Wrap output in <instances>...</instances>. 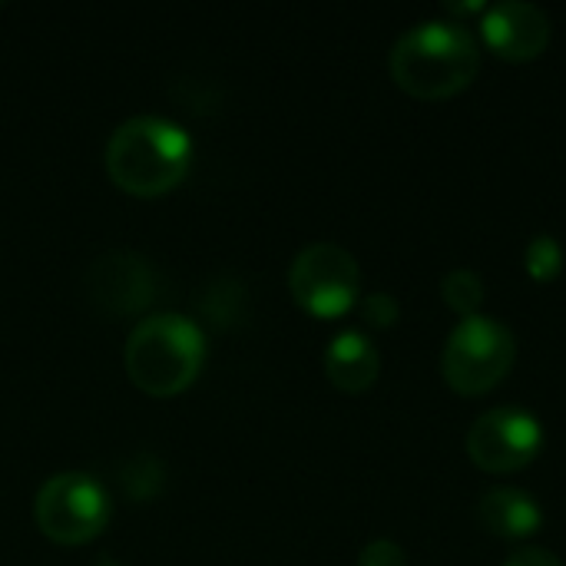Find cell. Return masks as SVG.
I'll use <instances>...</instances> for the list:
<instances>
[{"mask_svg":"<svg viewBox=\"0 0 566 566\" xmlns=\"http://www.w3.org/2000/svg\"><path fill=\"white\" fill-rule=\"evenodd\" d=\"M381 355L365 332H342L325 352V375L345 395H361L378 381Z\"/></svg>","mask_w":566,"mask_h":566,"instance_id":"30bf717a","label":"cell"},{"mask_svg":"<svg viewBox=\"0 0 566 566\" xmlns=\"http://www.w3.org/2000/svg\"><path fill=\"white\" fill-rule=\"evenodd\" d=\"M504 566H564V564H560V557H554L551 551L527 547V551H517V554H511Z\"/></svg>","mask_w":566,"mask_h":566,"instance_id":"2e32d148","label":"cell"},{"mask_svg":"<svg viewBox=\"0 0 566 566\" xmlns=\"http://www.w3.org/2000/svg\"><path fill=\"white\" fill-rule=\"evenodd\" d=\"M514 358H517V342L511 328L501 318L478 312L461 318L458 328L451 332L441 355V371L458 395L474 398L501 385Z\"/></svg>","mask_w":566,"mask_h":566,"instance_id":"277c9868","label":"cell"},{"mask_svg":"<svg viewBox=\"0 0 566 566\" xmlns=\"http://www.w3.org/2000/svg\"><path fill=\"white\" fill-rule=\"evenodd\" d=\"M361 318L371 328H391L398 322V302L388 292H375L361 302Z\"/></svg>","mask_w":566,"mask_h":566,"instance_id":"5bb4252c","label":"cell"},{"mask_svg":"<svg viewBox=\"0 0 566 566\" xmlns=\"http://www.w3.org/2000/svg\"><path fill=\"white\" fill-rule=\"evenodd\" d=\"M289 289L298 308L315 318H342L361 292V269L352 252L332 242L302 249L289 269Z\"/></svg>","mask_w":566,"mask_h":566,"instance_id":"8992f818","label":"cell"},{"mask_svg":"<svg viewBox=\"0 0 566 566\" xmlns=\"http://www.w3.org/2000/svg\"><path fill=\"white\" fill-rule=\"evenodd\" d=\"M93 305L106 315H136L153 302V269L133 252H109L93 262L86 275Z\"/></svg>","mask_w":566,"mask_h":566,"instance_id":"ba28073f","label":"cell"},{"mask_svg":"<svg viewBox=\"0 0 566 566\" xmlns=\"http://www.w3.org/2000/svg\"><path fill=\"white\" fill-rule=\"evenodd\" d=\"M192 163V143L182 126L159 116L126 119L106 143L109 179L139 199L166 196L182 182Z\"/></svg>","mask_w":566,"mask_h":566,"instance_id":"7a4b0ae2","label":"cell"},{"mask_svg":"<svg viewBox=\"0 0 566 566\" xmlns=\"http://www.w3.org/2000/svg\"><path fill=\"white\" fill-rule=\"evenodd\" d=\"M441 295L458 315L468 318V315H478V308L484 305V282L474 269H454L444 275Z\"/></svg>","mask_w":566,"mask_h":566,"instance_id":"7c38bea8","label":"cell"},{"mask_svg":"<svg viewBox=\"0 0 566 566\" xmlns=\"http://www.w3.org/2000/svg\"><path fill=\"white\" fill-rule=\"evenodd\" d=\"M96 566H119V564H109V560H106V564H96Z\"/></svg>","mask_w":566,"mask_h":566,"instance_id":"e0dca14e","label":"cell"},{"mask_svg":"<svg viewBox=\"0 0 566 566\" xmlns=\"http://www.w3.org/2000/svg\"><path fill=\"white\" fill-rule=\"evenodd\" d=\"M481 70V46L458 20H421L391 50V76L421 99L461 93Z\"/></svg>","mask_w":566,"mask_h":566,"instance_id":"6da1fadb","label":"cell"},{"mask_svg":"<svg viewBox=\"0 0 566 566\" xmlns=\"http://www.w3.org/2000/svg\"><path fill=\"white\" fill-rule=\"evenodd\" d=\"M481 33L504 60H534L551 43V17L527 0H504L484 10Z\"/></svg>","mask_w":566,"mask_h":566,"instance_id":"9c48e42d","label":"cell"},{"mask_svg":"<svg viewBox=\"0 0 566 566\" xmlns=\"http://www.w3.org/2000/svg\"><path fill=\"white\" fill-rule=\"evenodd\" d=\"M481 521L491 534L507 541L534 537L544 524V511L537 497L521 488H494L481 497Z\"/></svg>","mask_w":566,"mask_h":566,"instance_id":"8fae6325","label":"cell"},{"mask_svg":"<svg viewBox=\"0 0 566 566\" xmlns=\"http://www.w3.org/2000/svg\"><path fill=\"white\" fill-rule=\"evenodd\" d=\"M358 566H408V557L395 541H375L365 547Z\"/></svg>","mask_w":566,"mask_h":566,"instance_id":"9a60e30c","label":"cell"},{"mask_svg":"<svg viewBox=\"0 0 566 566\" xmlns=\"http://www.w3.org/2000/svg\"><path fill=\"white\" fill-rule=\"evenodd\" d=\"M524 262H527L531 279L551 282V279H557L560 269H564V245H560L554 235H534V239L527 242Z\"/></svg>","mask_w":566,"mask_h":566,"instance_id":"4fadbf2b","label":"cell"},{"mask_svg":"<svg viewBox=\"0 0 566 566\" xmlns=\"http://www.w3.org/2000/svg\"><path fill=\"white\" fill-rule=\"evenodd\" d=\"M544 448L541 421L524 408H494L481 415L468 431V454L481 471L511 474L527 468Z\"/></svg>","mask_w":566,"mask_h":566,"instance_id":"52a82bcc","label":"cell"},{"mask_svg":"<svg viewBox=\"0 0 566 566\" xmlns=\"http://www.w3.org/2000/svg\"><path fill=\"white\" fill-rule=\"evenodd\" d=\"M123 365L133 388L143 395L176 398L199 378L206 365V335L182 315H149L129 332Z\"/></svg>","mask_w":566,"mask_h":566,"instance_id":"3957f363","label":"cell"},{"mask_svg":"<svg viewBox=\"0 0 566 566\" xmlns=\"http://www.w3.org/2000/svg\"><path fill=\"white\" fill-rule=\"evenodd\" d=\"M36 527L60 547H80L96 541L109 524V497L90 474L66 471L50 478L33 504Z\"/></svg>","mask_w":566,"mask_h":566,"instance_id":"5b68a950","label":"cell"}]
</instances>
